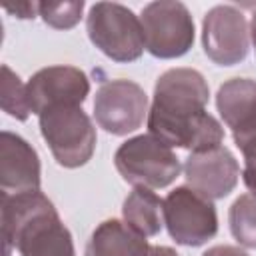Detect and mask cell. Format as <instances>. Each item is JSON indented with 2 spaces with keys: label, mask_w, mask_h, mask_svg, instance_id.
Wrapping results in <instances>:
<instances>
[{
  "label": "cell",
  "mask_w": 256,
  "mask_h": 256,
  "mask_svg": "<svg viewBox=\"0 0 256 256\" xmlns=\"http://www.w3.org/2000/svg\"><path fill=\"white\" fill-rule=\"evenodd\" d=\"M210 88L194 68L166 70L156 86L148 112L150 134L170 148L206 152L222 146L224 128L206 112Z\"/></svg>",
  "instance_id": "obj_1"
},
{
  "label": "cell",
  "mask_w": 256,
  "mask_h": 256,
  "mask_svg": "<svg viewBox=\"0 0 256 256\" xmlns=\"http://www.w3.org/2000/svg\"><path fill=\"white\" fill-rule=\"evenodd\" d=\"M0 226L4 256H10L12 246L20 256H76L70 230L40 190L0 192Z\"/></svg>",
  "instance_id": "obj_2"
},
{
  "label": "cell",
  "mask_w": 256,
  "mask_h": 256,
  "mask_svg": "<svg viewBox=\"0 0 256 256\" xmlns=\"http://www.w3.org/2000/svg\"><path fill=\"white\" fill-rule=\"evenodd\" d=\"M40 132L64 168L84 166L96 148V128L82 106H52L40 116Z\"/></svg>",
  "instance_id": "obj_3"
},
{
  "label": "cell",
  "mask_w": 256,
  "mask_h": 256,
  "mask_svg": "<svg viewBox=\"0 0 256 256\" xmlns=\"http://www.w3.org/2000/svg\"><path fill=\"white\" fill-rule=\"evenodd\" d=\"M216 106L244 156L242 180L256 196V82L234 78L220 86Z\"/></svg>",
  "instance_id": "obj_4"
},
{
  "label": "cell",
  "mask_w": 256,
  "mask_h": 256,
  "mask_svg": "<svg viewBox=\"0 0 256 256\" xmlns=\"http://www.w3.org/2000/svg\"><path fill=\"white\" fill-rule=\"evenodd\" d=\"M90 42L114 62H134L144 52L140 18L116 2H96L86 18Z\"/></svg>",
  "instance_id": "obj_5"
},
{
  "label": "cell",
  "mask_w": 256,
  "mask_h": 256,
  "mask_svg": "<svg viewBox=\"0 0 256 256\" xmlns=\"http://www.w3.org/2000/svg\"><path fill=\"white\" fill-rule=\"evenodd\" d=\"M120 176L136 186L158 190L170 186L180 176V160L170 146L156 140L152 134H142L126 140L114 156Z\"/></svg>",
  "instance_id": "obj_6"
},
{
  "label": "cell",
  "mask_w": 256,
  "mask_h": 256,
  "mask_svg": "<svg viewBox=\"0 0 256 256\" xmlns=\"http://www.w3.org/2000/svg\"><path fill=\"white\" fill-rule=\"evenodd\" d=\"M140 24L144 32V46L156 58H180L194 44V20L182 2H150L142 10Z\"/></svg>",
  "instance_id": "obj_7"
},
{
  "label": "cell",
  "mask_w": 256,
  "mask_h": 256,
  "mask_svg": "<svg viewBox=\"0 0 256 256\" xmlns=\"http://www.w3.org/2000/svg\"><path fill=\"white\" fill-rule=\"evenodd\" d=\"M164 224L180 246H202L218 232V214L206 196L190 186L174 188L164 200Z\"/></svg>",
  "instance_id": "obj_8"
},
{
  "label": "cell",
  "mask_w": 256,
  "mask_h": 256,
  "mask_svg": "<svg viewBox=\"0 0 256 256\" xmlns=\"http://www.w3.org/2000/svg\"><path fill=\"white\" fill-rule=\"evenodd\" d=\"M148 114V96L132 80H108L94 98L96 124L112 136L136 132Z\"/></svg>",
  "instance_id": "obj_9"
},
{
  "label": "cell",
  "mask_w": 256,
  "mask_h": 256,
  "mask_svg": "<svg viewBox=\"0 0 256 256\" xmlns=\"http://www.w3.org/2000/svg\"><path fill=\"white\" fill-rule=\"evenodd\" d=\"M202 44L214 64H240L250 50V28L242 10L230 4L214 6L202 22Z\"/></svg>",
  "instance_id": "obj_10"
},
{
  "label": "cell",
  "mask_w": 256,
  "mask_h": 256,
  "mask_svg": "<svg viewBox=\"0 0 256 256\" xmlns=\"http://www.w3.org/2000/svg\"><path fill=\"white\" fill-rule=\"evenodd\" d=\"M26 88L30 108L40 116L52 106H82L90 94V80L76 66H48L38 70Z\"/></svg>",
  "instance_id": "obj_11"
},
{
  "label": "cell",
  "mask_w": 256,
  "mask_h": 256,
  "mask_svg": "<svg viewBox=\"0 0 256 256\" xmlns=\"http://www.w3.org/2000/svg\"><path fill=\"white\" fill-rule=\"evenodd\" d=\"M184 176L192 190L208 200H220L236 188L240 166L226 146H218L190 154L184 164Z\"/></svg>",
  "instance_id": "obj_12"
},
{
  "label": "cell",
  "mask_w": 256,
  "mask_h": 256,
  "mask_svg": "<svg viewBox=\"0 0 256 256\" xmlns=\"http://www.w3.org/2000/svg\"><path fill=\"white\" fill-rule=\"evenodd\" d=\"M40 190V158L18 134H0V192L22 194Z\"/></svg>",
  "instance_id": "obj_13"
},
{
  "label": "cell",
  "mask_w": 256,
  "mask_h": 256,
  "mask_svg": "<svg viewBox=\"0 0 256 256\" xmlns=\"http://www.w3.org/2000/svg\"><path fill=\"white\" fill-rule=\"evenodd\" d=\"M148 240L122 220H104L86 244V256H146Z\"/></svg>",
  "instance_id": "obj_14"
},
{
  "label": "cell",
  "mask_w": 256,
  "mask_h": 256,
  "mask_svg": "<svg viewBox=\"0 0 256 256\" xmlns=\"http://www.w3.org/2000/svg\"><path fill=\"white\" fill-rule=\"evenodd\" d=\"M124 222L144 238L160 234L164 226V200L150 188L136 186L122 206Z\"/></svg>",
  "instance_id": "obj_15"
},
{
  "label": "cell",
  "mask_w": 256,
  "mask_h": 256,
  "mask_svg": "<svg viewBox=\"0 0 256 256\" xmlns=\"http://www.w3.org/2000/svg\"><path fill=\"white\" fill-rule=\"evenodd\" d=\"M230 230L232 236L244 246L256 250V196L242 194L230 206Z\"/></svg>",
  "instance_id": "obj_16"
},
{
  "label": "cell",
  "mask_w": 256,
  "mask_h": 256,
  "mask_svg": "<svg viewBox=\"0 0 256 256\" xmlns=\"http://www.w3.org/2000/svg\"><path fill=\"white\" fill-rule=\"evenodd\" d=\"M0 100H2V110L16 120L24 122L32 114L26 84L6 64H2V96H0Z\"/></svg>",
  "instance_id": "obj_17"
},
{
  "label": "cell",
  "mask_w": 256,
  "mask_h": 256,
  "mask_svg": "<svg viewBox=\"0 0 256 256\" xmlns=\"http://www.w3.org/2000/svg\"><path fill=\"white\" fill-rule=\"evenodd\" d=\"M84 0L74 2H38V14L42 20L56 30H70L74 28L84 12Z\"/></svg>",
  "instance_id": "obj_18"
},
{
  "label": "cell",
  "mask_w": 256,
  "mask_h": 256,
  "mask_svg": "<svg viewBox=\"0 0 256 256\" xmlns=\"http://www.w3.org/2000/svg\"><path fill=\"white\" fill-rule=\"evenodd\" d=\"M6 12L18 16V18H22V20H30V18H34L36 12H40V10H38V2H20V4H16V6H6Z\"/></svg>",
  "instance_id": "obj_19"
},
{
  "label": "cell",
  "mask_w": 256,
  "mask_h": 256,
  "mask_svg": "<svg viewBox=\"0 0 256 256\" xmlns=\"http://www.w3.org/2000/svg\"><path fill=\"white\" fill-rule=\"evenodd\" d=\"M202 256H248L244 250L236 248V246H214V248H208Z\"/></svg>",
  "instance_id": "obj_20"
},
{
  "label": "cell",
  "mask_w": 256,
  "mask_h": 256,
  "mask_svg": "<svg viewBox=\"0 0 256 256\" xmlns=\"http://www.w3.org/2000/svg\"><path fill=\"white\" fill-rule=\"evenodd\" d=\"M146 256H178V252L168 246H150Z\"/></svg>",
  "instance_id": "obj_21"
},
{
  "label": "cell",
  "mask_w": 256,
  "mask_h": 256,
  "mask_svg": "<svg viewBox=\"0 0 256 256\" xmlns=\"http://www.w3.org/2000/svg\"><path fill=\"white\" fill-rule=\"evenodd\" d=\"M250 36H252V44H254V50H256V10L252 14V24H250Z\"/></svg>",
  "instance_id": "obj_22"
}]
</instances>
